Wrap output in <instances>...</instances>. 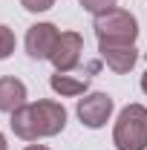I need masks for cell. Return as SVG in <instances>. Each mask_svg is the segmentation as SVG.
<instances>
[{
  "label": "cell",
  "instance_id": "1",
  "mask_svg": "<svg viewBox=\"0 0 147 150\" xmlns=\"http://www.w3.org/2000/svg\"><path fill=\"white\" fill-rule=\"evenodd\" d=\"M9 124L18 139L37 142L46 136H58L66 127V110L58 101H35V104H23L20 110H15Z\"/></svg>",
  "mask_w": 147,
  "mask_h": 150
},
{
  "label": "cell",
  "instance_id": "2",
  "mask_svg": "<svg viewBox=\"0 0 147 150\" xmlns=\"http://www.w3.org/2000/svg\"><path fill=\"white\" fill-rule=\"evenodd\" d=\"M115 150H147V107L127 104L112 127Z\"/></svg>",
  "mask_w": 147,
  "mask_h": 150
},
{
  "label": "cell",
  "instance_id": "3",
  "mask_svg": "<svg viewBox=\"0 0 147 150\" xmlns=\"http://www.w3.org/2000/svg\"><path fill=\"white\" fill-rule=\"evenodd\" d=\"M95 38L98 43H110V46H130L139 38V20L124 9H110L104 15L95 18Z\"/></svg>",
  "mask_w": 147,
  "mask_h": 150
},
{
  "label": "cell",
  "instance_id": "4",
  "mask_svg": "<svg viewBox=\"0 0 147 150\" xmlns=\"http://www.w3.org/2000/svg\"><path fill=\"white\" fill-rule=\"evenodd\" d=\"M112 110H115V101L107 93H90V95H84V98H78V118L90 130L104 127L110 121Z\"/></svg>",
  "mask_w": 147,
  "mask_h": 150
},
{
  "label": "cell",
  "instance_id": "5",
  "mask_svg": "<svg viewBox=\"0 0 147 150\" xmlns=\"http://www.w3.org/2000/svg\"><path fill=\"white\" fill-rule=\"evenodd\" d=\"M81 52H84V38L78 35V32H61L49 61H52L55 72H69V69L78 67Z\"/></svg>",
  "mask_w": 147,
  "mask_h": 150
},
{
  "label": "cell",
  "instance_id": "6",
  "mask_svg": "<svg viewBox=\"0 0 147 150\" xmlns=\"http://www.w3.org/2000/svg\"><path fill=\"white\" fill-rule=\"evenodd\" d=\"M58 26L55 23H35V26H29V32H26V52L29 58H35V61H49L52 55V49H55L58 43Z\"/></svg>",
  "mask_w": 147,
  "mask_h": 150
},
{
  "label": "cell",
  "instance_id": "7",
  "mask_svg": "<svg viewBox=\"0 0 147 150\" xmlns=\"http://www.w3.org/2000/svg\"><path fill=\"white\" fill-rule=\"evenodd\" d=\"M98 52H101V61L110 67L112 72H118V75L130 72V69L136 67V61H139V49H136V43H130V46H110V43H98Z\"/></svg>",
  "mask_w": 147,
  "mask_h": 150
},
{
  "label": "cell",
  "instance_id": "8",
  "mask_svg": "<svg viewBox=\"0 0 147 150\" xmlns=\"http://www.w3.org/2000/svg\"><path fill=\"white\" fill-rule=\"evenodd\" d=\"M26 104V84L15 75L0 78V112H15Z\"/></svg>",
  "mask_w": 147,
  "mask_h": 150
},
{
  "label": "cell",
  "instance_id": "9",
  "mask_svg": "<svg viewBox=\"0 0 147 150\" xmlns=\"http://www.w3.org/2000/svg\"><path fill=\"white\" fill-rule=\"evenodd\" d=\"M49 87H52L58 95H64V98H72V95H84L87 93L90 81H87V78H75V75H69V72H55L49 78Z\"/></svg>",
  "mask_w": 147,
  "mask_h": 150
},
{
  "label": "cell",
  "instance_id": "10",
  "mask_svg": "<svg viewBox=\"0 0 147 150\" xmlns=\"http://www.w3.org/2000/svg\"><path fill=\"white\" fill-rule=\"evenodd\" d=\"M12 52H15V32L0 23V61H6Z\"/></svg>",
  "mask_w": 147,
  "mask_h": 150
},
{
  "label": "cell",
  "instance_id": "11",
  "mask_svg": "<svg viewBox=\"0 0 147 150\" xmlns=\"http://www.w3.org/2000/svg\"><path fill=\"white\" fill-rule=\"evenodd\" d=\"M78 3H81L90 15H95V18L104 15V12H110V9H115V0H78Z\"/></svg>",
  "mask_w": 147,
  "mask_h": 150
},
{
  "label": "cell",
  "instance_id": "12",
  "mask_svg": "<svg viewBox=\"0 0 147 150\" xmlns=\"http://www.w3.org/2000/svg\"><path fill=\"white\" fill-rule=\"evenodd\" d=\"M20 6L26 12H46V9L55 6V0H20Z\"/></svg>",
  "mask_w": 147,
  "mask_h": 150
},
{
  "label": "cell",
  "instance_id": "13",
  "mask_svg": "<svg viewBox=\"0 0 147 150\" xmlns=\"http://www.w3.org/2000/svg\"><path fill=\"white\" fill-rule=\"evenodd\" d=\"M26 150H49V147H46V144H29Z\"/></svg>",
  "mask_w": 147,
  "mask_h": 150
},
{
  "label": "cell",
  "instance_id": "14",
  "mask_svg": "<svg viewBox=\"0 0 147 150\" xmlns=\"http://www.w3.org/2000/svg\"><path fill=\"white\" fill-rule=\"evenodd\" d=\"M0 150H9V144H6V136L0 133Z\"/></svg>",
  "mask_w": 147,
  "mask_h": 150
},
{
  "label": "cell",
  "instance_id": "15",
  "mask_svg": "<svg viewBox=\"0 0 147 150\" xmlns=\"http://www.w3.org/2000/svg\"><path fill=\"white\" fill-rule=\"evenodd\" d=\"M141 90H144V93H147V72L141 75Z\"/></svg>",
  "mask_w": 147,
  "mask_h": 150
}]
</instances>
